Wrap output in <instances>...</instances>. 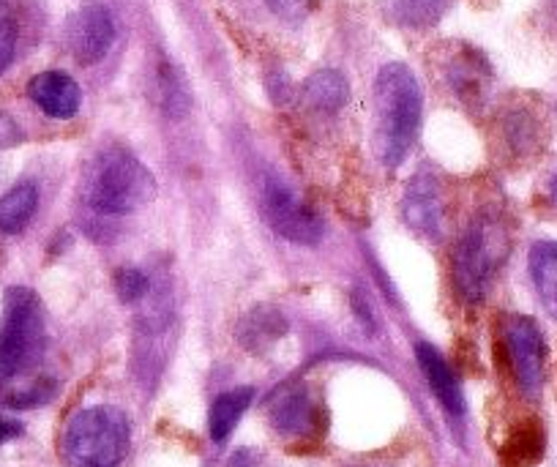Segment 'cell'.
Listing matches in <instances>:
<instances>
[{
	"instance_id": "cell-24",
	"label": "cell",
	"mask_w": 557,
	"mask_h": 467,
	"mask_svg": "<svg viewBox=\"0 0 557 467\" xmlns=\"http://www.w3.org/2000/svg\"><path fill=\"white\" fill-rule=\"evenodd\" d=\"M265 3L276 17L287 20V23H298L309 12V0H265Z\"/></svg>"
},
{
	"instance_id": "cell-23",
	"label": "cell",
	"mask_w": 557,
	"mask_h": 467,
	"mask_svg": "<svg viewBox=\"0 0 557 467\" xmlns=\"http://www.w3.org/2000/svg\"><path fill=\"white\" fill-rule=\"evenodd\" d=\"M55 391H58L55 380L41 378V380H36V383H30L28 389L14 391V394L7 400V405L9 407H20V410H23V407L45 405V402H50L52 396H55Z\"/></svg>"
},
{
	"instance_id": "cell-8",
	"label": "cell",
	"mask_w": 557,
	"mask_h": 467,
	"mask_svg": "<svg viewBox=\"0 0 557 467\" xmlns=\"http://www.w3.org/2000/svg\"><path fill=\"white\" fill-rule=\"evenodd\" d=\"M69 50L83 66H94L115 45V17L99 0H88L69 20Z\"/></svg>"
},
{
	"instance_id": "cell-19",
	"label": "cell",
	"mask_w": 557,
	"mask_h": 467,
	"mask_svg": "<svg viewBox=\"0 0 557 467\" xmlns=\"http://www.w3.org/2000/svg\"><path fill=\"white\" fill-rule=\"evenodd\" d=\"M448 0H396V14L410 28H430L446 12Z\"/></svg>"
},
{
	"instance_id": "cell-26",
	"label": "cell",
	"mask_w": 557,
	"mask_h": 467,
	"mask_svg": "<svg viewBox=\"0 0 557 467\" xmlns=\"http://www.w3.org/2000/svg\"><path fill=\"white\" fill-rule=\"evenodd\" d=\"M23 423L14 421V418L0 416V443H9V440H17L23 434Z\"/></svg>"
},
{
	"instance_id": "cell-16",
	"label": "cell",
	"mask_w": 557,
	"mask_h": 467,
	"mask_svg": "<svg viewBox=\"0 0 557 467\" xmlns=\"http://www.w3.org/2000/svg\"><path fill=\"white\" fill-rule=\"evenodd\" d=\"M530 279L535 284L541 304L557 318V244L555 241H539L528 255Z\"/></svg>"
},
{
	"instance_id": "cell-12",
	"label": "cell",
	"mask_w": 557,
	"mask_h": 467,
	"mask_svg": "<svg viewBox=\"0 0 557 467\" xmlns=\"http://www.w3.org/2000/svg\"><path fill=\"white\" fill-rule=\"evenodd\" d=\"M416 361L418 367H421V372H424L432 394H435L437 402L446 407L448 416L462 418L465 410H468V407H465L462 385H459L457 374H454V369L448 367L446 358L441 356V351L426 345V342H421V345H416Z\"/></svg>"
},
{
	"instance_id": "cell-1",
	"label": "cell",
	"mask_w": 557,
	"mask_h": 467,
	"mask_svg": "<svg viewBox=\"0 0 557 467\" xmlns=\"http://www.w3.org/2000/svg\"><path fill=\"white\" fill-rule=\"evenodd\" d=\"M424 94L412 69L388 63L374 79V153L385 168H399L421 128Z\"/></svg>"
},
{
	"instance_id": "cell-14",
	"label": "cell",
	"mask_w": 557,
	"mask_h": 467,
	"mask_svg": "<svg viewBox=\"0 0 557 467\" xmlns=\"http://www.w3.org/2000/svg\"><path fill=\"white\" fill-rule=\"evenodd\" d=\"M446 77L459 99L475 101L484 96L486 83H490V66H486V61L479 52H457V56H451V61H448Z\"/></svg>"
},
{
	"instance_id": "cell-6",
	"label": "cell",
	"mask_w": 557,
	"mask_h": 467,
	"mask_svg": "<svg viewBox=\"0 0 557 467\" xmlns=\"http://www.w3.org/2000/svg\"><path fill=\"white\" fill-rule=\"evenodd\" d=\"M262 217L271 224V230L293 244L314 246L320 244L325 233L323 217L309 206L304 197L296 195V189L278 179H268L262 184Z\"/></svg>"
},
{
	"instance_id": "cell-21",
	"label": "cell",
	"mask_w": 557,
	"mask_h": 467,
	"mask_svg": "<svg viewBox=\"0 0 557 467\" xmlns=\"http://www.w3.org/2000/svg\"><path fill=\"white\" fill-rule=\"evenodd\" d=\"M151 287V279L146 276V271H139L134 266H123L115 271V293L123 304H137L148 295Z\"/></svg>"
},
{
	"instance_id": "cell-11",
	"label": "cell",
	"mask_w": 557,
	"mask_h": 467,
	"mask_svg": "<svg viewBox=\"0 0 557 467\" xmlns=\"http://www.w3.org/2000/svg\"><path fill=\"white\" fill-rule=\"evenodd\" d=\"M28 96L45 115L58 118V121L74 118L79 112V105H83L79 85L69 74L55 72V69L36 74L28 83Z\"/></svg>"
},
{
	"instance_id": "cell-4",
	"label": "cell",
	"mask_w": 557,
	"mask_h": 467,
	"mask_svg": "<svg viewBox=\"0 0 557 467\" xmlns=\"http://www.w3.org/2000/svg\"><path fill=\"white\" fill-rule=\"evenodd\" d=\"M47 329L39 295L30 287H9L0 315V383L30 372L45 356Z\"/></svg>"
},
{
	"instance_id": "cell-22",
	"label": "cell",
	"mask_w": 557,
	"mask_h": 467,
	"mask_svg": "<svg viewBox=\"0 0 557 467\" xmlns=\"http://www.w3.org/2000/svg\"><path fill=\"white\" fill-rule=\"evenodd\" d=\"M17 52V20L12 9L0 0V72H7Z\"/></svg>"
},
{
	"instance_id": "cell-2",
	"label": "cell",
	"mask_w": 557,
	"mask_h": 467,
	"mask_svg": "<svg viewBox=\"0 0 557 467\" xmlns=\"http://www.w3.org/2000/svg\"><path fill=\"white\" fill-rule=\"evenodd\" d=\"M511 255V233L497 211L475 213L454 249V284L470 304L486 298L492 279Z\"/></svg>"
},
{
	"instance_id": "cell-9",
	"label": "cell",
	"mask_w": 557,
	"mask_h": 467,
	"mask_svg": "<svg viewBox=\"0 0 557 467\" xmlns=\"http://www.w3.org/2000/svg\"><path fill=\"white\" fill-rule=\"evenodd\" d=\"M401 217H405L407 228L418 230V233L443 235L446 230V200H443L441 184L435 179H424L418 175L401 200Z\"/></svg>"
},
{
	"instance_id": "cell-20",
	"label": "cell",
	"mask_w": 557,
	"mask_h": 467,
	"mask_svg": "<svg viewBox=\"0 0 557 467\" xmlns=\"http://www.w3.org/2000/svg\"><path fill=\"white\" fill-rule=\"evenodd\" d=\"M159 96H162V105L170 115H181L189 107L184 79L178 77V72L170 63H162V69H159Z\"/></svg>"
},
{
	"instance_id": "cell-7",
	"label": "cell",
	"mask_w": 557,
	"mask_h": 467,
	"mask_svg": "<svg viewBox=\"0 0 557 467\" xmlns=\"http://www.w3.org/2000/svg\"><path fill=\"white\" fill-rule=\"evenodd\" d=\"M503 340H506V353L517 385L528 396H539L541 385H544L546 345L535 320L513 315L503 325Z\"/></svg>"
},
{
	"instance_id": "cell-17",
	"label": "cell",
	"mask_w": 557,
	"mask_h": 467,
	"mask_svg": "<svg viewBox=\"0 0 557 467\" xmlns=\"http://www.w3.org/2000/svg\"><path fill=\"white\" fill-rule=\"evenodd\" d=\"M251 396H255L251 389H233L216 396L211 413H208V432H211L213 443H224L230 438V432L238 427L240 416L249 410Z\"/></svg>"
},
{
	"instance_id": "cell-5",
	"label": "cell",
	"mask_w": 557,
	"mask_h": 467,
	"mask_svg": "<svg viewBox=\"0 0 557 467\" xmlns=\"http://www.w3.org/2000/svg\"><path fill=\"white\" fill-rule=\"evenodd\" d=\"M126 451L128 418L117 407H85L63 429L61 454L72 467H117Z\"/></svg>"
},
{
	"instance_id": "cell-18",
	"label": "cell",
	"mask_w": 557,
	"mask_h": 467,
	"mask_svg": "<svg viewBox=\"0 0 557 467\" xmlns=\"http://www.w3.org/2000/svg\"><path fill=\"white\" fill-rule=\"evenodd\" d=\"M39 208V189L36 184H17L0 197V233H23Z\"/></svg>"
},
{
	"instance_id": "cell-13",
	"label": "cell",
	"mask_w": 557,
	"mask_h": 467,
	"mask_svg": "<svg viewBox=\"0 0 557 467\" xmlns=\"http://www.w3.org/2000/svg\"><path fill=\"white\" fill-rule=\"evenodd\" d=\"M287 331V320L278 315L271 306H255L249 315H244V320L238 323V342L249 353H262L265 347H271L273 342L282 340Z\"/></svg>"
},
{
	"instance_id": "cell-3",
	"label": "cell",
	"mask_w": 557,
	"mask_h": 467,
	"mask_svg": "<svg viewBox=\"0 0 557 467\" xmlns=\"http://www.w3.org/2000/svg\"><path fill=\"white\" fill-rule=\"evenodd\" d=\"M157 179L137 156L110 148L99 156L85 181V202L104 217H123L151 206Z\"/></svg>"
},
{
	"instance_id": "cell-15",
	"label": "cell",
	"mask_w": 557,
	"mask_h": 467,
	"mask_svg": "<svg viewBox=\"0 0 557 467\" xmlns=\"http://www.w3.org/2000/svg\"><path fill=\"white\" fill-rule=\"evenodd\" d=\"M301 96L312 110L334 115V112H339L342 107L347 105L350 85H347L345 74H339L336 69H323V72H314L312 77L304 83Z\"/></svg>"
},
{
	"instance_id": "cell-25",
	"label": "cell",
	"mask_w": 557,
	"mask_h": 467,
	"mask_svg": "<svg viewBox=\"0 0 557 467\" xmlns=\"http://www.w3.org/2000/svg\"><path fill=\"white\" fill-rule=\"evenodd\" d=\"M23 139V132H20L17 123L7 115V112H0V150L12 148Z\"/></svg>"
},
{
	"instance_id": "cell-10",
	"label": "cell",
	"mask_w": 557,
	"mask_h": 467,
	"mask_svg": "<svg viewBox=\"0 0 557 467\" xmlns=\"http://www.w3.org/2000/svg\"><path fill=\"white\" fill-rule=\"evenodd\" d=\"M271 423L287 438H309L320 429L323 413L318 402L309 396L307 389H290L273 396L271 402Z\"/></svg>"
},
{
	"instance_id": "cell-27",
	"label": "cell",
	"mask_w": 557,
	"mask_h": 467,
	"mask_svg": "<svg viewBox=\"0 0 557 467\" xmlns=\"http://www.w3.org/2000/svg\"><path fill=\"white\" fill-rule=\"evenodd\" d=\"M549 200L557 206V175H552L549 179Z\"/></svg>"
}]
</instances>
